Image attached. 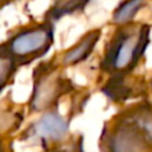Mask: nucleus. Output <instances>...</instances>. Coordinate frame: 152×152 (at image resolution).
Listing matches in <instances>:
<instances>
[{"mask_svg":"<svg viewBox=\"0 0 152 152\" xmlns=\"http://www.w3.org/2000/svg\"><path fill=\"white\" fill-rule=\"evenodd\" d=\"M151 36V26L143 21H132L116 26L103 55V71L112 75H126L137 66L145 53Z\"/></svg>","mask_w":152,"mask_h":152,"instance_id":"1","label":"nucleus"},{"mask_svg":"<svg viewBox=\"0 0 152 152\" xmlns=\"http://www.w3.org/2000/svg\"><path fill=\"white\" fill-rule=\"evenodd\" d=\"M55 39V26L48 20L34 21L13 31L1 45L15 59L19 67L28 66L51 50Z\"/></svg>","mask_w":152,"mask_h":152,"instance_id":"2","label":"nucleus"},{"mask_svg":"<svg viewBox=\"0 0 152 152\" xmlns=\"http://www.w3.org/2000/svg\"><path fill=\"white\" fill-rule=\"evenodd\" d=\"M55 60L40 63L34 71V89L29 97L32 112H45L69 88V81L60 74Z\"/></svg>","mask_w":152,"mask_h":152,"instance_id":"3","label":"nucleus"},{"mask_svg":"<svg viewBox=\"0 0 152 152\" xmlns=\"http://www.w3.org/2000/svg\"><path fill=\"white\" fill-rule=\"evenodd\" d=\"M68 134V121L58 112L48 110L27 131V136L42 140L43 143L60 142Z\"/></svg>","mask_w":152,"mask_h":152,"instance_id":"4","label":"nucleus"},{"mask_svg":"<svg viewBox=\"0 0 152 152\" xmlns=\"http://www.w3.org/2000/svg\"><path fill=\"white\" fill-rule=\"evenodd\" d=\"M148 140L135 126L127 121L110 137V152H145Z\"/></svg>","mask_w":152,"mask_h":152,"instance_id":"5","label":"nucleus"},{"mask_svg":"<svg viewBox=\"0 0 152 152\" xmlns=\"http://www.w3.org/2000/svg\"><path fill=\"white\" fill-rule=\"evenodd\" d=\"M100 37H102V28H94L87 31L72 47L61 53L59 64L63 67H69L87 60L94 52Z\"/></svg>","mask_w":152,"mask_h":152,"instance_id":"6","label":"nucleus"},{"mask_svg":"<svg viewBox=\"0 0 152 152\" xmlns=\"http://www.w3.org/2000/svg\"><path fill=\"white\" fill-rule=\"evenodd\" d=\"M91 1L92 0H53L51 7L45 11L44 20H48L55 24L56 21H59L66 16L84 12V10Z\"/></svg>","mask_w":152,"mask_h":152,"instance_id":"7","label":"nucleus"},{"mask_svg":"<svg viewBox=\"0 0 152 152\" xmlns=\"http://www.w3.org/2000/svg\"><path fill=\"white\" fill-rule=\"evenodd\" d=\"M147 1L148 0H121L113 10L111 24L116 27L135 21L137 13L147 5Z\"/></svg>","mask_w":152,"mask_h":152,"instance_id":"8","label":"nucleus"},{"mask_svg":"<svg viewBox=\"0 0 152 152\" xmlns=\"http://www.w3.org/2000/svg\"><path fill=\"white\" fill-rule=\"evenodd\" d=\"M19 66L0 43V94L12 81Z\"/></svg>","mask_w":152,"mask_h":152,"instance_id":"9","label":"nucleus"},{"mask_svg":"<svg viewBox=\"0 0 152 152\" xmlns=\"http://www.w3.org/2000/svg\"><path fill=\"white\" fill-rule=\"evenodd\" d=\"M131 123L132 126H135L148 142L152 143V108H145L143 107L142 110L134 112L131 118Z\"/></svg>","mask_w":152,"mask_h":152,"instance_id":"10","label":"nucleus"},{"mask_svg":"<svg viewBox=\"0 0 152 152\" xmlns=\"http://www.w3.org/2000/svg\"><path fill=\"white\" fill-rule=\"evenodd\" d=\"M13 1H16V0H0V11H1L4 7H7V5L12 4Z\"/></svg>","mask_w":152,"mask_h":152,"instance_id":"11","label":"nucleus"},{"mask_svg":"<svg viewBox=\"0 0 152 152\" xmlns=\"http://www.w3.org/2000/svg\"><path fill=\"white\" fill-rule=\"evenodd\" d=\"M53 152H60V151H53Z\"/></svg>","mask_w":152,"mask_h":152,"instance_id":"12","label":"nucleus"},{"mask_svg":"<svg viewBox=\"0 0 152 152\" xmlns=\"http://www.w3.org/2000/svg\"><path fill=\"white\" fill-rule=\"evenodd\" d=\"M151 88H152V81H151Z\"/></svg>","mask_w":152,"mask_h":152,"instance_id":"13","label":"nucleus"}]
</instances>
